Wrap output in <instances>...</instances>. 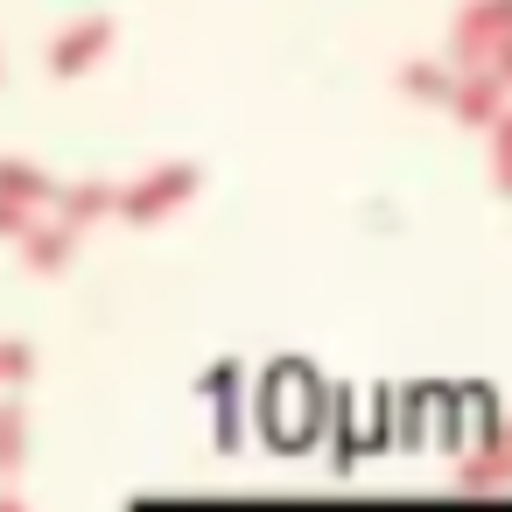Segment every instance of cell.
Instances as JSON below:
<instances>
[{"mask_svg": "<svg viewBox=\"0 0 512 512\" xmlns=\"http://www.w3.org/2000/svg\"><path fill=\"white\" fill-rule=\"evenodd\" d=\"M190 190H197V169H162V176H148L141 190H127V197H113V204H120L134 225H148V218H162L169 204H183Z\"/></svg>", "mask_w": 512, "mask_h": 512, "instance_id": "cell-1", "label": "cell"}, {"mask_svg": "<svg viewBox=\"0 0 512 512\" xmlns=\"http://www.w3.org/2000/svg\"><path fill=\"white\" fill-rule=\"evenodd\" d=\"M106 43H113V22H78V29H64V36L50 43V71H57V78H71V71H92Z\"/></svg>", "mask_w": 512, "mask_h": 512, "instance_id": "cell-2", "label": "cell"}, {"mask_svg": "<svg viewBox=\"0 0 512 512\" xmlns=\"http://www.w3.org/2000/svg\"><path fill=\"white\" fill-rule=\"evenodd\" d=\"M456 484H463V491H491V484H512V421H505V428H498V435H491V442H484L477 456H463V463H456Z\"/></svg>", "mask_w": 512, "mask_h": 512, "instance_id": "cell-3", "label": "cell"}, {"mask_svg": "<svg viewBox=\"0 0 512 512\" xmlns=\"http://www.w3.org/2000/svg\"><path fill=\"white\" fill-rule=\"evenodd\" d=\"M71 246H78V225H50V232H22V253H29V267L36 274H57L64 260H71Z\"/></svg>", "mask_w": 512, "mask_h": 512, "instance_id": "cell-4", "label": "cell"}, {"mask_svg": "<svg viewBox=\"0 0 512 512\" xmlns=\"http://www.w3.org/2000/svg\"><path fill=\"white\" fill-rule=\"evenodd\" d=\"M29 456V414L15 400H0V477H15Z\"/></svg>", "mask_w": 512, "mask_h": 512, "instance_id": "cell-5", "label": "cell"}, {"mask_svg": "<svg viewBox=\"0 0 512 512\" xmlns=\"http://www.w3.org/2000/svg\"><path fill=\"white\" fill-rule=\"evenodd\" d=\"M99 211H113V190H106V183L64 190V225H85V218H99Z\"/></svg>", "mask_w": 512, "mask_h": 512, "instance_id": "cell-6", "label": "cell"}, {"mask_svg": "<svg viewBox=\"0 0 512 512\" xmlns=\"http://www.w3.org/2000/svg\"><path fill=\"white\" fill-rule=\"evenodd\" d=\"M0 197H15V204H36V197H50V183H43L29 162H0Z\"/></svg>", "mask_w": 512, "mask_h": 512, "instance_id": "cell-7", "label": "cell"}, {"mask_svg": "<svg viewBox=\"0 0 512 512\" xmlns=\"http://www.w3.org/2000/svg\"><path fill=\"white\" fill-rule=\"evenodd\" d=\"M498 92H505L498 78H477V85L456 92V113H463V120H491V113H498Z\"/></svg>", "mask_w": 512, "mask_h": 512, "instance_id": "cell-8", "label": "cell"}, {"mask_svg": "<svg viewBox=\"0 0 512 512\" xmlns=\"http://www.w3.org/2000/svg\"><path fill=\"white\" fill-rule=\"evenodd\" d=\"M36 372V351L22 344V337H0V386H15V379H29Z\"/></svg>", "mask_w": 512, "mask_h": 512, "instance_id": "cell-9", "label": "cell"}, {"mask_svg": "<svg viewBox=\"0 0 512 512\" xmlns=\"http://www.w3.org/2000/svg\"><path fill=\"white\" fill-rule=\"evenodd\" d=\"M22 232H29V204L0 197V239H22Z\"/></svg>", "mask_w": 512, "mask_h": 512, "instance_id": "cell-10", "label": "cell"}, {"mask_svg": "<svg viewBox=\"0 0 512 512\" xmlns=\"http://www.w3.org/2000/svg\"><path fill=\"white\" fill-rule=\"evenodd\" d=\"M407 92H421V99H442L449 85H442V71H407Z\"/></svg>", "mask_w": 512, "mask_h": 512, "instance_id": "cell-11", "label": "cell"}, {"mask_svg": "<svg viewBox=\"0 0 512 512\" xmlns=\"http://www.w3.org/2000/svg\"><path fill=\"white\" fill-rule=\"evenodd\" d=\"M0 512H29V505H22V498H15V491H0Z\"/></svg>", "mask_w": 512, "mask_h": 512, "instance_id": "cell-12", "label": "cell"}]
</instances>
